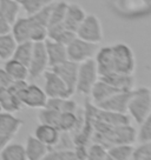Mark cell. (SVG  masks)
<instances>
[{"mask_svg": "<svg viewBox=\"0 0 151 160\" xmlns=\"http://www.w3.org/2000/svg\"><path fill=\"white\" fill-rule=\"evenodd\" d=\"M53 2V1H52ZM51 2V4H52ZM51 4L40 12L25 18H18L11 26V33L17 42L23 41H44L47 38V24Z\"/></svg>", "mask_w": 151, "mask_h": 160, "instance_id": "obj_1", "label": "cell"}, {"mask_svg": "<svg viewBox=\"0 0 151 160\" xmlns=\"http://www.w3.org/2000/svg\"><path fill=\"white\" fill-rule=\"evenodd\" d=\"M126 113H129L130 118L137 125L142 124L143 120L150 114L151 98L149 87L139 86V87H133L131 90Z\"/></svg>", "mask_w": 151, "mask_h": 160, "instance_id": "obj_2", "label": "cell"}, {"mask_svg": "<svg viewBox=\"0 0 151 160\" xmlns=\"http://www.w3.org/2000/svg\"><path fill=\"white\" fill-rule=\"evenodd\" d=\"M115 72L123 74H133L136 71V57L135 52L125 42H116L111 46Z\"/></svg>", "mask_w": 151, "mask_h": 160, "instance_id": "obj_3", "label": "cell"}, {"mask_svg": "<svg viewBox=\"0 0 151 160\" xmlns=\"http://www.w3.org/2000/svg\"><path fill=\"white\" fill-rule=\"evenodd\" d=\"M98 79H99V75H98V71H97L96 62L93 58L79 62L77 82H76V92L89 97L92 87Z\"/></svg>", "mask_w": 151, "mask_h": 160, "instance_id": "obj_4", "label": "cell"}, {"mask_svg": "<svg viewBox=\"0 0 151 160\" xmlns=\"http://www.w3.org/2000/svg\"><path fill=\"white\" fill-rule=\"evenodd\" d=\"M76 35L93 44H101L104 39V30L102 21L95 14H86L84 20L76 31Z\"/></svg>", "mask_w": 151, "mask_h": 160, "instance_id": "obj_5", "label": "cell"}, {"mask_svg": "<svg viewBox=\"0 0 151 160\" xmlns=\"http://www.w3.org/2000/svg\"><path fill=\"white\" fill-rule=\"evenodd\" d=\"M98 44L89 42L76 35L73 39L66 45L67 59L75 62H83L87 59H92L98 50Z\"/></svg>", "mask_w": 151, "mask_h": 160, "instance_id": "obj_6", "label": "cell"}, {"mask_svg": "<svg viewBox=\"0 0 151 160\" xmlns=\"http://www.w3.org/2000/svg\"><path fill=\"white\" fill-rule=\"evenodd\" d=\"M43 77L45 79L43 90L47 98H70L75 94L52 70H46Z\"/></svg>", "mask_w": 151, "mask_h": 160, "instance_id": "obj_7", "label": "cell"}, {"mask_svg": "<svg viewBox=\"0 0 151 160\" xmlns=\"http://www.w3.org/2000/svg\"><path fill=\"white\" fill-rule=\"evenodd\" d=\"M49 68V59L46 54L44 41L33 42V52L29 64V77L32 79H37L44 74V72Z\"/></svg>", "mask_w": 151, "mask_h": 160, "instance_id": "obj_8", "label": "cell"}, {"mask_svg": "<svg viewBox=\"0 0 151 160\" xmlns=\"http://www.w3.org/2000/svg\"><path fill=\"white\" fill-rule=\"evenodd\" d=\"M18 98L23 105L30 108H43L47 101V95L44 90L35 84H27L18 94Z\"/></svg>", "mask_w": 151, "mask_h": 160, "instance_id": "obj_9", "label": "cell"}, {"mask_svg": "<svg viewBox=\"0 0 151 160\" xmlns=\"http://www.w3.org/2000/svg\"><path fill=\"white\" fill-rule=\"evenodd\" d=\"M78 62L71 61V60H66L61 64L50 67V70H52L55 74L58 75L66 86L70 88L72 93H76V82H77V74H78Z\"/></svg>", "mask_w": 151, "mask_h": 160, "instance_id": "obj_10", "label": "cell"}, {"mask_svg": "<svg viewBox=\"0 0 151 160\" xmlns=\"http://www.w3.org/2000/svg\"><path fill=\"white\" fill-rule=\"evenodd\" d=\"M130 93L131 91L117 92L113 95H111L107 99L103 100L102 102H99V104H97L95 106L101 108V110L113 112V113H126Z\"/></svg>", "mask_w": 151, "mask_h": 160, "instance_id": "obj_11", "label": "cell"}, {"mask_svg": "<svg viewBox=\"0 0 151 160\" xmlns=\"http://www.w3.org/2000/svg\"><path fill=\"white\" fill-rule=\"evenodd\" d=\"M96 67L98 71L99 77L109 75L115 72V65H113V57H112V50L111 46H104L98 48L96 54L93 57Z\"/></svg>", "mask_w": 151, "mask_h": 160, "instance_id": "obj_12", "label": "cell"}, {"mask_svg": "<svg viewBox=\"0 0 151 160\" xmlns=\"http://www.w3.org/2000/svg\"><path fill=\"white\" fill-rule=\"evenodd\" d=\"M85 17L86 11L79 4L69 2L67 4V8H66L65 18H64V21H63V25H64L66 30L76 33L77 28L79 27V25L81 24V21L84 20Z\"/></svg>", "mask_w": 151, "mask_h": 160, "instance_id": "obj_13", "label": "cell"}, {"mask_svg": "<svg viewBox=\"0 0 151 160\" xmlns=\"http://www.w3.org/2000/svg\"><path fill=\"white\" fill-rule=\"evenodd\" d=\"M44 45H45L46 54H47V59H49V67H53V66L61 64L67 60L66 45L52 39H49V38L44 40Z\"/></svg>", "mask_w": 151, "mask_h": 160, "instance_id": "obj_14", "label": "cell"}, {"mask_svg": "<svg viewBox=\"0 0 151 160\" xmlns=\"http://www.w3.org/2000/svg\"><path fill=\"white\" fill-rule=\"evenodd\" d=\"M26 160H43L49 153L50 147L37 139L34 135H29L25 142Z\"/></svg>", "mask_w": 151, "mask_h": 160, "instance_id": "obj_15", "label": "cell"}, {"mask_svg": "<svg viewBox=\"0 0 151 160\" xmlns=\"http://www.w3.org/2000/svg\"><path fill=\"white\" fill-rule=\"evenodd\" d=\"M24 124V121L15 117L13 113L11 112H0V133L7 137H11L13 139L19 130L21 128V126Z\"/></svg>", "mask_w": 151, "mask_h": 160, "instance_id": "obj_16", "label": "cell"}, {"mask_svg": "<svg viewBox=\"0 0 151 160\" xmlns=\"http://www.w3.org/2000/svg\"><path fill=\"white\" fill-rule=\"evenodd\" d=\"M39 139L41 142H44L45 145H47L50 148H52L53 146L58 142L59 137H60V131L57 127L52 125H47V124H39L35 127L34 134H33Z\"/></svg>", "mask_w": 151, "mask_h": 160, "instance_id": "obj_17", "label": "cell"}, {"mask_svg": "<svg viewBox=\"0 0 151 160\" xmlns=\"http://www.w3.org/2000/svg\"><path fill=\"white\" fill-rule=\"evenodd\" d=\"M117 92H121V91L117 90L116 87H113L109 82H106V81H104L103 79L99 78L96 81V84L93 85L89 95L91 97V102L93 105H97V104L102 102L103 100L107 99L109 97L113 95Z\"/></svg>", "mask_w": 151, "mask_h": 160, "instance_id": "obj_18", "label": "cell"}, {"mask_svg": "<svg viewBox=\"0 0 151 160\" xmlns=\"http://www.w3.org/2000/svg\"><path fill=\"white\" fill-rule=\"evenodd\" d=\"M99 78L119 91H131L135 87V82H136L133 74H123L118 72H113L109 75H104Z\"/></svg>", "mask_w": 151, "mask_h": 160, "instance_id": "obj_19", "label": "cell"}, {"mask_svg": "<svg viewBox=\"0 0 151 160\" xmlns=\"http://www.w3.org/2000/svg\"><path fill=\"white\" fill-rule=\"evenodd\" d=\"M0 105L3 111L15 113L23 110L24 105L15 94H13L7 87H0Z\"/></svg>", "mask_w": 151, "mask_h": 160, "instance_id": "obj_20", "label": "cell"}, {"mask_svg": "<svg viewBox=\"0 0 151 160\" xmlns=\"http://www.w3.org/2000/svg\"><path fill=\"white\" fill-rule=\"evenodd\" d=\"M20 5L17 0H0V18L7 21L11 26L18 19Z\"/></svg>", "mask_w": 151, "mask_h": 160, "instance_id": "obj_21", "label": "cell"}, {"mask_svg": "<svg viewBox=\"0 0 151 160\" xmlns=\"http://www.w3.org/2000/svg\"><path fill=\"white\" fill-rule=\"evenodd\" d=\"M135 147L132 144H115L106 148L109 160H129L132 159Z\"/></svg>", "mask_w": 151, "mask_h": 160, "instance_id": "obj_22", "label": "cell"}, {"mask_svg": "<svg viewBox=\"0 0 151 160\" xmlns=\"http://www.w3.org/2000/svg\"><path fill=\"white\" fill-rule=\"evenodd\" d=\"M75 37V32L66 30L63 24H58V25L47 27V38L55 40V41H58V42H61L64 45H67Z\"/></svg>", "mask_w": 151, "mask_h": 160, "instance_id": "obj_23", "label": "cell"}, {"mask_svg": "<svg viewBox=\"0 0 151 160\" xmlns=\"http://www.w3.org/2000/svg\"><path fill=\"white\" fill-rule=\"evenodd\" d=\"M70 98H47L46 105L44 107H50L53 110L59 111L60 113L65 112H77L78 105L73 99Z\"/></svg>", "mask_w": 151, "mask_h": 160, "instance_id": "obj_24", "label": "cell"}, {"mask_svg": "<svg viewBox=\"0 0 151 160\" xmlns=\"http://www.w3.org/2000/svg\"><path fill=\"white\" fill-rule=\"evenodd\" d=\"M1 160H26L25 146L19 142H8L0 152Z\"/></svg>", "mask_w": 151, "mask_h": 160, "instance_id": "obj_25", "label": "cell"}, {"mask_svg": "<svg viewBox=\"0 0 151 160\" xmlns=\"http://www.w3.org/2000/svg\"><path fill=\"white\" fill-rule=\"evenodd\" d=\"M5 71L13 80H26L29 78V67L12 58L5 61Z\"/></svg>", "mask_w": 151, "mask_h": 160, "instance_id": "obj_26", "label": "cell"}, {"mask_svg": "<svg viewBox=\"0 0 151 160\" xmlns=\"http://www.w3.org/2000/svg\"><path fill=\"white\" fill-rule=\"evenodd\" d=\"M67 1L64 0H59V1H55L51 4V10H50V17H49V26L58 25V24H63L64 18H65L66 8H67Z\"/></svg>", "mask_w": 151, "mask_h": 160, "instance_id": "obj_27", "label": "cell"}, {"mask_svg": "<svg viewBox=\"0 0 151 160\" xmlns=\"http://www.w3.org/2000/svg\"><path fill=\"white\" fill-rule=\"evenodd\" d=\"M17 44L18 42L11 32L0 35V60L6 61L11 59L13 57Z\"/></svg>", "mask_w": 151, "mask_h": 160, "instance_id": "obj_28", "label": "cell"}, {"mask_svg": "<svg viewBox=\"0 0 151 160\" xmlns=\"http://www.w3.org/2000/svg\"><path fill=\"white\" fill-rule=\"evenodd\" d=\"M32 52H33V41L18 42L12 59L18 60V61H20L21 64H24L25 66L29 67V64H30L31 61V57H32Z\"/></svg>", "mask_w": 151, "mask_h": 160, "instance_id": "obj_29", "label": "cell"}, {"mask_svg": "<svg viewBox=\"0 0 151 160\" xmlns=\"http://www.w3.org/2000/svg\"><path fill=\"white\" fill-rule=\"evenodd\" d=\"M20 5V8L24 10L26 15L35 14L43 8L49 6L53 0H17Z\"/></svg>", "mask_w": 151, "mask_h": 160, "instance_id": "obj_30", "label": "cell"}, {"mask_svg": "<svg viewBox=\"0 0 151 160\" xmlns=\"http://www.w3.org/2000/svg\"><path fill=\"white\" fill-rule=\"evenodd\" d=\"M60 112L50 107H43L40 108L39 113H38V120L41 124H47V125H52L58 128V124H59V119H60Z\"/></svg>", "mask_w": 151, "mask_h": 160, "instance_id": "obj_31", "label": "cell"}, {"mask_svg": "<svg viewBox=\"0 0 151 160\" xmlns=\"http://www.w3.org/2000/svg\"><path fill=\"white\" fill-rule=\"evenodd\" d=\"M45 160H78V154L72 148H51Z\"/></svg>", "mask_w": 151, "mask_h": 160, "instance_id": "obj_32", "label": "cell"}, {"mask_svg": "<svg viewBox=\"0 0 151 160\" xmlns=\"http://www.w3.org/2000/svg\"><path fill=\"white\" fill-rule=\"evenodd\" d=\"M105 146L101 144V142H97L93 141L91 145H89L87 148H85V155L86 159L90 160H106L107 159V152H106Z\"/></svg>", "mask_w": 151, "mask_h": 160, "instance_id": "obj_33", "label": "cell"}, {"mask_svg": "<svg viewBox=\"0 0 151 160\" xmlns=\"http://www.w3.org/2000/svg\"><path fill=\"white\" fill-rule=\"evenodd\" d=\"M136 140H138L139 142L151 141V113L143 120L142 124H139V130L137 131Z\"/></svg>", "mask_w": 151, "mask_h": 160, "instance_id": "obj_34", "label": "cell"}, {"mask_svg": "<svg viewBox=\"0 0 151 160\" xmlns=\"http://www.w3.org/2000/svg\"><path fill=\"white\" fill-rule=\"evenodd\" d=\"M133 160H151V141H143L139 142V145L135 147L133 154H132Z\"/></svg>", "mask_w": 151, "mask_h": 160, "instance_id": "obj_35", "label": "cell"}, {"mask_svg": "<svg viewBox=\"0 0 151 160\" xmlns=\"http://www.w3.org/2000/svg\"><path fill=\"white\" fill-rule=\"evenodd\" d=\"M13 79L11 78L5 68H0V87H8L12 84Z\"/></svg>", "mask_w": 151, "mask_h": 160, "instance_id": "obj_36", "label": "cell"}, {"mask_svg": "<svg viewBox=\"0 0 151 160\" xmlns=\"http://www.w3.org/2000/svg\"><path fill=\"white\" fill-rule=\"evenodd\" d=\"M10 32H11V25L7 21H5L4 19L0 18V35L10 33Z\"/></svg>", "mask_w": 151, "mask_h": 160, "instance_id": "obj_37", "label": "cell"}, {"mask_svg": "<svg viewBox=\"0 0 151 160\" xmlns=\"http://www.w3.org/2000/svg\"><path fill=\"white\" fill-rule=\"evenodd\" d=\"M10 141H12V138H11V137H7V135H4L0 133V152H1V150H3Z\"/></svg>", "mask_w": 151, "mask_h": 160, "instance_id": "obj_38", "label": "cell"}, {"mask_svg": "<svg viewBox=\"0 0 151 160\" xmlns=\"http://www.w3.org/2000/svg\"><path fill=\"white\" fill-rule=\"evenodd\" d=\"M143 4H145L146 6H149V7H151V0H141Z\"/></svg>", "mask_w": 151, "mask_h": 160, "instance_id": "obj_39", "label": "cell"}, {"mask_svg": "<svg viewBox=\"0 0 151 160\" xmlns=\"http://www.w3.org/2000/svg\"><path fill=\"white\" fill-rule=\"evenodd\" d=\"M0 112H3V107H1V105H0Z\"/></svg>", "mask_w": 151, "mask_h": 160, "instance_id": "obj_40", "label": "cell"}, {"mask_svg": "<svg viewBox=\"0 0 151 160\" xmlns=\"http://www.w3.org/2000/svg\"><path fill=\"white\" fill-rule=\"evenodd\" d=\"M150 98H151V88H150Z\"/></svg>", "mask_w": 151, "mask_h": 160, "instance_id": "obj_41", "label": "cell"}]
</instances>
